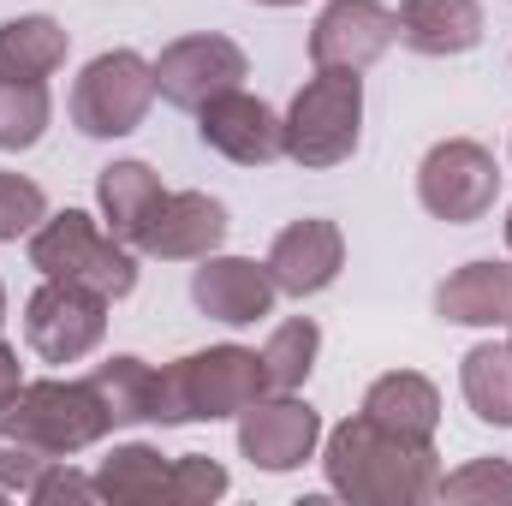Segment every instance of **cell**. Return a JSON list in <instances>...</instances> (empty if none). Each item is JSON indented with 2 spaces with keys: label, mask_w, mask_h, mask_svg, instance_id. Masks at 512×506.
Here are the masks:
<instances>
[{
  "label": "cell",
  "mask_w": 512,
  "mask_h": 506,
  "mask_svg": "<svg viewBox=\"0 0 512 506\" xmlns=\"http://www.w3.org/2000/svg\"><path fill=\"white\" fill-rule=\"evenodd\" d=\"M322 471H328V489L352 506H423L441 489L435 441H405L364 411L328 429Z\"/></svg>",
  "instance_id": "cell-1"
},
{
  "label": "cell",
  "mask_w": 512,
  "mask_h": 506,
  "mask_svg": "<svg viewBox=\"0 0 512 506\" xmlns=\"http://www.w3.org/2000/svg\"><path fill=\"white\" fill-rule=\"evenodd\" d=\"M262 393H268L262 352L209 346L155 376V423H221V417H239Z\"/></svg>",
  "instance_id": "cell-2"
},
{
  "label": "cell",
  "mask_w": 512,
  "mask_h": 506,
  "mask_svg": "<svg viewBox=\"0 0 512 506\" xmlns=\"http://www.w3.org/2000/svg\"><path fill=\"white\" fill-rule=\"evenodd\" d=\"M30 268L42 280H66L84 292H102L108 304L126 298L137 286V256L126 239H114L102 221H90L84 209H60L30 233Z\"/></svg>",
  "instance_id": "cell-3"
},
{
  "label": "cell",
  "mask_w": 512,
  "mask_h": 506,
  "mask_svg": "<svg viewBox=\"0 0 512 506\" xmlns=\"http://www.w3.org/2000/svg\"><path fill=\"white\" fill-rule=\"evenodd\" d=\"M280 137H286V155L310 173L352 161L358 137H364V78L358 72H316L292 96V108L280 114Z\"/></svg>",
  "instance_id": "cell-4"
},
{
  "label": "cell",
  "mask_w": 512,
  "mask_h": 506,
  "mask_svg": "<svg viewBox=\"0 0 512 506\" xmlns=\"http://www.w3.org/2000/svg\"><path fill=\"white\" fill-rule=\"evenodd\" d=\"M0 429L54 459H72V453L96 447L114 429V417L90 381H24L12 393V405L0 411Z\"/></svg>",
  "instance_id": "cell-5"
},
{
  "label": "cell",
  "mask_w": 512,
  "mask_h": 506,
  "mask_svg": "<svg viewBox=\"0 0 512 506\" xmlns=\"http://www.w3.org/2000/svg\"><path fill=\"white\" fill-rule=\"evenodd\" d=\"M149 102H155V66L143 54H131V48H108L78 72L66 108H72V126L84 137L108 143V137H131L143 126Z\"/></svg>",
  "instance_id": "cell-6"
},
{
  "label": "cell",
  "mask_w": 512,
  "mask_h": 506,
  "mask_svg": "<svg viewBox=\"0 0 512 506\" xmlns=\"http://www.w3.org/2000/svg\"><path fill=\"white\" fill-rule=\"evenodd\" d=\"M495 197H501V167L477 137H447L417 167V203L447 227L483 221L495 209Z\"/></svg>",
  "instance_id": "cell-7"
},
{
  "label": "cell",
  "mask_w": 512,
  "mask_h": 506,
  "mask_svg": "<svg viewBox=\"0 0 512 506\" xmlns=\"http://www.w3.org/2000/svg\"><path fill=\"white\" fill-rule=\"evenodd\" d=\"M149 66H155V96L173 102V108H185V114H197L203 102H215V96H227V90H239V84L251 78L245 48H239L233 36H221V30L179 36V42H167Z\"/></svg>",
  "instance_id": "cell-8"
},
{
  "label": "cell",
  "mask_w": 512,
  "mask_h": 506,
  "mask_svg": "<svg viewBox=\"0 0 512 506\" xmlns=\"http://www.w3.org/2000/svg\"><path fill=\"white\" fill-rule=\"evenodd\" d=\"M108 334V298L66 286V280H42L24 298V340L42 364H78L102 346Z\"/></svg>",
  "instance_id": "cell-9"
},
{
  "label": "cell",
  "mask_w": 512,
  "mask_h": 506,
  "mask_svg": "<svg viewBox=\"0 0 512 506\" xmlns=\"http://www.w3.org/2000/svg\"><path fill=\"white\" fill-rule=\"evenodd\" d=\"M399 42V18L382 0H328L310 24V60L316 72H370Z\"/></svg>",
  "instance_id": "cell-10"
},
{
  "label": "cell",
  "mask_w": 512,
  "mask_h": 506,
  "mask_svg": "<svg viewBox=\"0 0 512 506\" xmlns=\"http://www.w3.org/2000/svg\"><path fill=\"white\" fill-rule=\"evenodd\" d=\"M322 441V417L292 393H262L239 411V453L256 471H298Z\"/></svg>",
  "instance_id": "cell-11"
},
{
  "label": "cell",
  "mask_w": 512,
  "mask_h": 506,
  "mask_svg": "<svg viewBox=\"0 0 512 506\" xmlns=\"http://www.w3.org/2000/svg\"><path fill=\"white\" fill-rule=\"evenodd\" d=\"M227 203L209 191H167L149 215V227L137 233L131 251L161 256V262H203L227 245Z\"/></svg>",
  "instance_id": "cell-12"
},
{
  "label": "cell",
  "mask_w": 512,
  "mask_h": 506,
  "mask_svg": "<svg viewBox=\"0 0 512 506\" xmlns=\"http://www.w3.org/2000/svg\"><path fill=\"white\" fill-rule=\"evenodd\" d=\"M340 268H346V233H340L334 221H322V215H304V221L280 227L274 245H268V280H274L286 298H316V292H328V286L340 280Z\"/></svg>",
  "instance_id": "cell-13"
},
{
  "label": "cell",
  "mask_w": 512,
  "mask_h": 506,
  "mask_svg": "<svg viewBox=\"0 0 512 506\" xmlns=\"http://www.w3.org/2000/svg\"><path fill=\"white\" fill-rule=\"evenodd\" d=\"M197 131H203V143H209L215 155H227V161H239V167H268L274 155H286L280 114H274L262 96H251L245 84L227 90V96H215V102H203V108H197Z\"/></svg>",
  "instance_id": "cell-14"
},
{
  "label": "cell",
  "mask_w": 512,
  "mask_h": 506,
  "mask_svg": "<svg viewBox=\"0 0 512 506\" xmlns=\"http://www.w3.org/2000/svg\"><path fill=\"white\" fill-rule=\"evenodd\" d=\"M191 298L203 316L227 322V328H251L274 310L280 286L268 280V262L251 256H203V268L191 274Z\"/></svg>",
  "instance_id": "cell-15"
},
{
  "label": "cell",
  "mask_w": 512,
  "mask_h": 506,
  "mask_svg": "<svg viewBox=\"0 0 512 506\" xmlns=\"http://www.w3.org/2000/svg\"><path fill=\"white\" fill-rule=\"evenodd\" d=\"M393 18H399V42L411 54H429V60L471 54L489 30L477 0H399Z\"/></svg>",
  "instance_id": "cell-16"
},
{
  "label": "cell",
  "mask_w": 512,
  "mask_h": 506,
  "mask_svg": "<svg viewBox=\"0 0 512 506\" xmlns=\"http://www.w3.org/2000/svg\"><path fill=\"white\" fill-rule=\"evenodd\" d=\"M435 316L459 328L512 322V262H465L435 286Z\"/></svg>",
  "instance_id": "cell-17"
},
{
  "label": "cell",
  "mask_w": 512,
  "mask_h": 506,
  "mask_svg": "<svg viewBox=\"0 0 512 506\" xmlns=\"http://www.w3.org/2000/svg\"><path fill=\"white\" fill-rule=\"evenodd\" d=\"M364 417H376L382 429L405 435V441H435L441 393H435V381L417 376V370H387V376H376L370 393H364Z\"/></svg>",
  "instance_id": "cell-18"
},
{
  "label": "cell",
  "mask_w": 512,
  "mask_h": 506,
  "mask_svg": "<svg viewBox=\"0 0 512 506\" xmlns=\"http://www.w3.org/2000/svg\"><path fill=\"white\" fill-rule=\"evenodd\" d=\"M72 54V36L60 18L48 12H18L0 24V78H30V84H48Z\"/></svg>",
  "instance_id": "cell-19"
},
{
  "label": "cell",
  "mask_w": 512,
  "mask_h": 506,
  "mask_svg": "<svg viewBox=\"0 0 512 506\" xmlns=\"http://www.w3.org/2000/svg\"><path fill=\"white\" fill-rule=\"evenodd\" d=\"M161 197H167V191H161V173H155L149 161H114V167H102V179H96L102 221H108V233L126 239V245H137V233L149 227V215H155Z\"/></svg>",
  "instance_id": "cell-20"
},
{
  "label": "cell",
  "mask_w": 512,
  "mask_h": 506,
  "mask_svg": "<svg viewBox=\"0 0 512 506\" xmlns=\"http://www.w3.org/2000/svg\"><path fill=\"white\" fill-rule=\"evenodd\" d=\"M167 495H173V459H161L143 441L114 447L96 471V501L108 506H161Z\"/></svg>",
  "instance_id": "cell-21"
},
{
  "label": "cell",
  "mask_w": 512,
  "mask_h": 506,
  "mask_svg": "<svg viewBox=\"0 0 512 506\" xmlns=\"http://www.w3.org/2000/svg\"><path fill=\"white\" fill-rule=\"evenodd\" d=\"M459 387H465V405L477 411V423H495L512 429V346H471L465 364H459Z\"/></svg>",
  "instance_id": "cell-22"
},
{
  "label": "cell",
  "mask_w": 512,
  "mask_h": 506,
  "mask_svg": "<svg viewBox=\"0 0 512 506\" xmlns=\"http://www.w3.org/2000/svg\"><path fill=\"white\" fill-rule=\"evenodd\" d=\"M316 352H322V328H316L310 316L280 322V328L262 340V376H268V393H298L304 376L316 370Z\"/></svg>",
  "instance_id": "cell-23"
},
{
  "label": "cell",
  "mask_w": 512,
  "mask_h": 506,
  "mask_svg": "<svg viewBox=\"0 0 512 506\" xmlns=\"http://www.w3.org/2000/svg\"><path fill=\"white\" fill-rule=\"evenodd\" d=\"M90 387L102 393V405H108L114 423H155V370H149L143 358L120 352V358L96 364Z\"/></svg>",
  "instance_id": "cell-24"
},
{
  "label": "cell",
  "mask_w": 512,
  "mask_h": 506,
  "mask_svg": "<svg viewBox=\"0 0 512 506\" xmlns=\"http://www.w3.org/2000/svg\"><path fill=\"white\" fill-rule=\"evenodd\" d=\"M54 120L48 84L30 78H0V149H36L42 131Z\"/></svg>",
  "instance_id": "cell-25"
},
{
  "label": "cell",
  "mask_w": 512,
  "mask_h": 506,
  "mask_svg": "<svg viewBox=\"0 0 512 506\" xmlns=\"http://www.w3.org/2000/svg\"><path fill=\"white\" fill-rule=\"evenodd\" d=\"M435 501H453V506H512V465L507 459H471L459 471L441 477Z\"/></svg>",
  "instance_id": "cell-26"
},
{
  "label": "cell",
  "mask_w": 512,
  "mask_h": 506,
  "mask_svg": "<svg viewBox=\"0 0 512 506\" xmlns=\"http://www.w3.org/2000/svg\"><path fill=\"white\" fill-rule=\"evenodd\" d=\"M42 221H48V197H42V185L24 179V173H0V245L30 239Z\"/></svg>",
  "instance_id": "cell-27"
},
{
  "label": "cell",
  "mask_w": 512,
  "mask_h": 506,
  "mask_svg": "<svg viewBox=\"0 0 512 506\" xmlns=\"http://www.w3.org/2000/svg\"><path fill=\"white\" fill-rule=\"evenodd\" d=\"M227 495V471L209 459V453H185V459H173V506H209Z\"/></svg>",
  "instance_id": "cell-28"
},
{
  "label": "cell",
  "mask_w": 512,
  "mask_h": 506,
  "mask_svg": "<svg viewBox=\"0 0 512 506\" xmlns=\"http://www.w3.org/2000/svg\"><path fill=\"white\" fill-rule=\"evenodd\" d=\"M48 465H54V453H42V447H30V441H18V435L0 429V489L6 495H24L30 501V489L42 483Z\"/></svg>",
  "instance_id": "cell-29"
},
{
  "label": "cell",
  "mask_w": 512,
  "mask_h": 506,
  "mask_svg": "<svg viewBox=\"0 0 512 506\" xmlns=\"http://www.w3.org/2000/svg\"><path fill=\"white\" fill-rule=\"evenodd\" d=\"M30 501L42 506H60V501H96V477H78L66 459H54L48 471H42V483L30 489Z\"/></svg>",
  "instance_id": "cell-30"
},
{
  "label": "cell",
  "mask_w": 512,
  "mask_h": 506,
  "mask_svg": "<svg viewBox=\"0 0 512 506\" xmlns=\"http://www.w3.org/2000/svg\"><path fill=\"white\" fill-rule=\"evenodd\" d=\"M18 387H24V376H18V352L0 340V411L12 405V393H18Z\"/></svg>",
  "instance_id": "cell-31"
},
{
  "label": "cell",
  "mask_w": 512,
  "mask_h": 506,
  "mask_svg": "<svg viewBox=\"0 0 512 506\" xmlns=\"http://www.w3.org/2000/svg\"><path fill=\"white\" fill-rule=\"evenodd\" d=\"M256 6H298V0H256Z\"/></svg>",
  "instance_id": "cell-32"
},
{
  "label": "cell",
  "mask_w": 512,
  "mask_h": 506,
  "mask_svg": "<svg viewBox=\"0 0 512 506\" xmlns=\"http://www.w3.org/2000/svg\"><path fill=\"white\" fill-rule=\"evenodd\" d=\"M0 322H6V286H0Z\"/></svg>",
  "instance_id": "cell-33"
},
{
  "label": "cell",
  "mask_w": 512,
  "mask_h": 506,
  "mask_svg": "<svg viewBox=\"0 0 512 506\" xmlns=\"http://www.w3.org/2000/svg\"><path fill=\"white\" fill-rule=\"evenodd\" d=\"M507 251H512V209H507Z\"/></svg>",
  "instance_id": "cell-34"
},
{
  "label": "cell",
  "mask_w": 512,
  "mask_h": 506,
  "mask_svg": "<svg viewBox=\"0 0 512 506\" xmlns=\"http://www.w3.org/2000/svg\"><path fill=\"white\" fill-rule=\"evenodd\" d=\"M507 328H512V322H507Z\"/></svg>",
  "instance_id": "cell-35"
}]
</instances>
